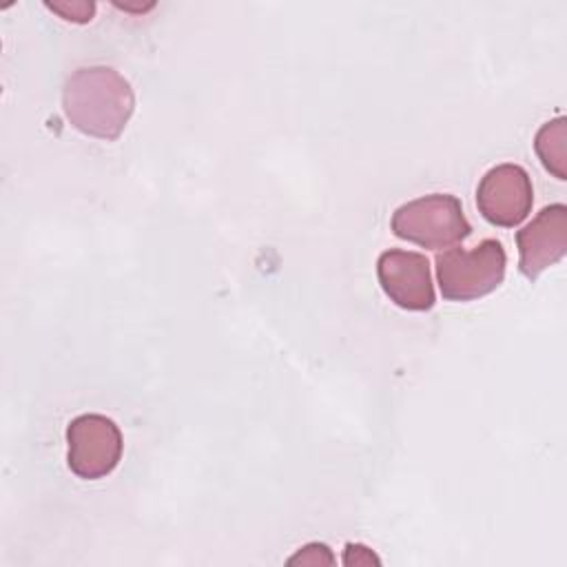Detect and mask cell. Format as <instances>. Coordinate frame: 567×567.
<instances>
[{
  "label": "cell",
  "instance_id": "6da1fadb",
  "mask_svg": "<svg viewBox=\"0 0 567 567\" xmlns=\"http://www.w3.org/2000/svg\"><path fill=\"white\" fill-rule=\"evenodd\" d=\"M62 111L75 131L113 142L135 111V93L131 82L111 66H80L64 82Z\"/></svg>",
  "mask_w": 567,
  "mask_h": 567
},
{
  "label": "cell",
  "instance_id": "7a4b0ae2",
  "mask_svg": "<svg viewBox=\"0 0 567 567\" xmlns=\"http://www.w3.org/2000/svg\"><path fill=\"white\" fill-rule=\"evenodd\" d=\"M507 255L498 239H483L472 250L445 248L434 257L436 284L447 301H474L505 279Z\"/></svg>",
  "mask_w": 567,
  "mask_h": 567
},
{
  "label": "cell",
  "instance_id": "3957f363",
  "mask_svg": "<svg viewBox=\"0 0 567 567\" xmlns=\"http://www.w3.org/2000/svg\"><path fill=\"white\" fill-rule=\"evenodd\" d=\"M390 228L399 239L430 250L452 248L472 235L461 199L450 193H430L401 204L392 213Z\"/></svg>",
  "mask_w": 567,
  "mask_h": 567
},
{
  "label": "cell",
  "instance_id": "277c9868",
  "mask_svg": "<svg viewBox=\"0 0 567 567\" xmlns=\"http://www.w3.org/2000/svg\"><path fill=\"white\" fill-rule=\"evenodd\" d=\"M66 463L84 481H97L111 474L124 450L117 423L104 414H80L66 425Z\"/></svg>",
  "mask_w": 567,
  "mask_h": 567
},
{
  "label": "cell",
  "instance_id": "5b68a950",
  "mask_svg": "<svg viewBox=\"0 0 567 567\" xmlns=\"http://www.w3.org/2000/svg\"><path fill=\"white\" fill-rule=\"evenodd\" d=\"M532 204L534 188L529 173L512 162L492 166L476 186V208L492 226H518L529 215Z\"/></svg>",
  "mask_w": 567,
  "mask_h": 567
},
{
  "label": "cell",
  "instance_id": "8992f818",
  "mask_svg": "<svg viewBox=\"0 0 567 567\" xmlns=\"http://www.w3.org/2000/svg\"><path fill=\"white\" fill-rule=\"evenodd\" d=\"M377 279L388 299L403 310L425 312L436 301L430 259L421 252L383 250L377 259Z\"/></svg>",
  "mask_w": 567,
  "mask_h": 567
},
{
  "label": "cell",
  "instance_id": "52a82bcc",
  "mask_svg": "<svg viewBox=\"0 0 567 567\" xmlns=\"http://www.w3.org/2000/svg\"><path fill=\"white\" fill-rule=\"evenodd\" d=\"M518 270L525 279H538L567 252V206L556 202L545 206L529 224L516 233Z\"/></svg>",
  "mask_w": 567,
  "mask_h": 567
},
{
  "label": "cell",
  "instance_id": "ba28073f",
  "mask_svg": "<svg viewBox=\"0 0 567 567\" xmlns=\"http://www.w3.org/2000/svg\"><path fill=\"white\" fill-rule=\"evenodd\" d=\"M534 151L556 179H567V117L558 115L545 122L534 137Z\"/></svg>",
  "mask_w": 567,
  "mask_h": 567
},
{
  "label": "cell",
  "instance_id": "9c48e42d",
  "mask_svg": "<svg viewBox=\"0 0 567 567\" xmlns=\"http://www.w3.org/2000/svg\"><path fill=\"white\" fill-rule=\"evenodd\" d=\"M334 563V556L330 551L328 545L323 543H308L303 547H299L297 554H292L288 558V565H332Z\"/></svg>",
  "mask_w": 567,
  "mask_h": 567
},
{
  "label": "cell",
  "instance_id": "30bf717a",
  "mask_svg": "<svg viewBox=\"0 0 567 567\" xmlns=\"http://www.w3.org/2000/svg\"><path fill=\"white\" fill-rule=\"evenodd\" d=\"M47 7L71 22H89L95 11L93 2H71V4L69 2H53V4L47 2Z\"/></svg>",
  "mask_w": 567,
  "mask_h": 567
},
{
  "label": "cell",
  "instance_id": "8fae6325",
  "mask_svg": "<svg viewBox=\"0 0 567 567\" xmlns=\"http://www.w3.org/2000/svg\"><path fill=\"white\" fill-rule=\"evenodd\" d=\"M343 565H381V560L370 547L361 543H348L343 549Z\"/></svg>",
  "mask_w": 567,
  "mask_h": 567
}]
</instances>
